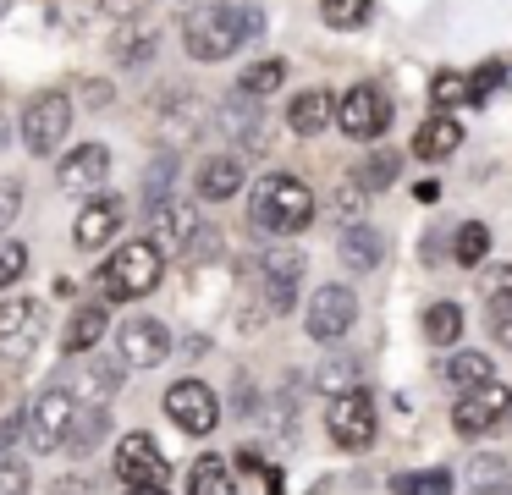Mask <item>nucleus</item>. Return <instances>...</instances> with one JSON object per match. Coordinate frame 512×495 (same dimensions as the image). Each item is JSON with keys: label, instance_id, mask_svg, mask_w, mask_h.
Listing matches in <instances>:
<instances>
[{"label": "nucleus", "instance_id": "nucleus-38", "mask_svg": "<svg viewBox=\"0 0 512 495\" xmlns=\"http://www.w3.org/2000/svg\"><path fill=\"white\" fill-rule=\"evenodd\" d=\"M23 270H28V248L23 242H6V248H0V292L23 281Z\"/></svg>", "mask_w": 512, "mask_h": 495}, {"label": "nucleus", "instance_id": "nucleus-50", "mask_svg": "<svg viewBox=\"0 0 512 495\" xmlns=\"http://www.w3.org/2000/svg\"><path fill=\"white\" fill-rule=\"evenodd\" d=\"M127 495H166V484H127Z\"/></svg>", "mask_w": 512, "mask_h": 495}, {"label": "nucleus", "instance_id": "nucleus-23", "mask_svg": "<svg viewBox=\"0 0 512 495\" xmlns=\"http://www.w3.org/2000/svg\"><path fill=\"white\" fill-rule=\"evenodd\" d=\"M221 127L232 132L237 143H259V105H254V94L237 88V94L221 105Z\"/></svg>", "mask_w": 512, "mask_h": 495}, {"label": "nucleus", "instance_id": "nucleus-34", "mask_svg": "<svg viewBox=\"0 0 512 495\" xmlns=\"http://www.w3.org/2000/svg\"><path fill=\"white\" fill-rule=\"evenodd\" d=\"M430 99L435 105H474V83H468V72H435Z\"/></svg>", "mask_w": 512, "mask_h": 495}, {"label": "nucleus", "instance_id": "nucleus-29", "mask_svg": "<svg viewBox=\"0 0 512 495\" xmlns=\"http://www.w3.org/2000/svg\"><path fill=\"white\" fill-rule=\"evenodd\" d=\"M369 0H320V17H325V28H336V33H353V28H364L369 22Z\"/></svg>", "mask_w": 512, "mask_h": 495}, {"label": "nucleus", "instance_id": "nucleus-7", "mask_svg": "<svg viewBox=\"0 0 512 495\" xmlns=\"http://www.w3.org/2000/svg\"><path fill=\"white\" fill-rule=\"evenodd\" d=\"M39 336H45V308L34 297H6L0 303V358L6 363L34 358Z\"/></svg>", "mask_w": 512, "mask_h": 495}, {"label": "nucleus", "instance_id": "nucleus-48", "mask_svg": "<svg viewBox=\"0 0 512 495\" xmlns=\"http://www.w3.org/2000/svg\"><path fill=\"white\" fill-rule=\"evenodd\" d=\"M50 495H89V479H61L50 484Z\"/></svg>", "mask_w": 512, "mask_h": 495}, {"label": "nucleus", "instance_id": "nucleus-41", "mask_svg": "<svg viewBox=\"0 0 512 495\" xmlns=\"http://www.w3.org/2000/svg\"><path fill=\"white\" fill-rule=\"evenodd\" d=\"M0 495H28V462L17 457L0 462Z\"/></svg>", "mask_w": 512, "mask_h": 495}, {"label": "nucleus", "instance_id": "nucleus-4", "mask_svg": "<svg viewBox=\"0 0 512 495\" xmlns=\"http://www.w3.org/2000/svg\"><path fill=\"white\" fill-rule=\"evenodd\" d=\"M72 424H78V402H72V391L50 385V391L28 407V435L23 440L45 457V451H56V446H67V440H72Z\"/></svg>", "mask_w": 512, "mask_h": 495}, {"label": "nucleus", "instance_id": "nucleus-30", "mask_svg": "<svg viewBox=\"0 0 512 495\" xmlns=\"http://www.w3.org/2000/svg\"><path fill=\"white\" fill-rule=\"evenodd\" d=\"M485 253H490L485 220H463V226H457V242H452V259L457 264H485Z\"/></svg>", "mask_w": 512, "mask_h": 495}, {"label": "nucleus", "instance_id": "nucleus-51", "mask_svg": "<svg viewBox=\"0 0 512 495\" xmlns=\"http://www.w3.org/2000/svg\"><path fill=\"white\" fill-rule=\"evenodd\" d=\"M474 495H512V484H479Z\"/></svg>", "mask_w": 512, "mask_h": 495}, {"label": "nucleus", "instance_id": "nucleus-25", "mask_svg": "<svg viewBox=\"0 0 512 495\" xmlns=\"http://www.w3.org/2000/svg\"><path fill=\"white\" fill-rule=\"evenodd\" d=\"M446 385H452V391H479V385H490V358L485 352H452V358H446Z\"/></svg>", "mask_w": 512, "mask_h": 495}, {"label": "nucleus", "instance_id": "nucleus-19", "mask_svg": "<svg viewBox=\"0 0 512 495\" xmlns=\"http://www.w3.org/2000/svg\"><path fill=\"white\" fill-rule=\"evenodd\" d=\"M232 193H243V160H237V154H210V160L199 165V198L226 204Z\"/></svg>", "mask_w": 512, "mask_h": 495}, {"label": "nucleus", "instance_id": "nucleus-22", "mask_svg": "<svg viewBox=\"0 0 512 495\" xmlns=\"http://www.w3.org/2000/svg\"><path fill=\"white\" fill-rule=\"evenodd\" d=\"M105 325H111V314H105V303H83L78 314H72V325H67V341H61V347H67L72 358H78V352H89L94 341L105 336Z\"/></svg>", "mask_w": 512, "mask_h": 495}, {"label": "nucleus", "instance_id": "nucleus-27", "mask_svg": "<svg viewBox=\"0 0 512 495\" xmlns=\"http://www.w3.org/2000/svg\"><path fill=\"white\" fill-rule=\"evenodd\" d=\"M457 336H463V308H457V303H430V308H424V341L452 347Z\"/></svg>", "mask_w": 512, "mask_h": 495}, {"label": "nucleus", "instance_id": "nucleus-20", "mask_svg": "<svg viewBox=\"0 0 512 495\" xmlns=\"http://www.w3.org/2000/svg\"><path fill=\"white\" fill-rule=\"evenodd\" d=\"M457 143H463V127H457V116H446V110H441V116H430L419 132H413V154H419V160H430V165L446 160Z\"/></svg>", "mask_w": 512, "mask_h": 495}, {"label": "nucleus", "instance_id": "nucleus-31", "mask_svg": "<svg viewBox=\"0 0 512 495\" xmlns=\"http://www.w3.org/2000/svg\"><path fill=\"white\" fill-rule=\"evenodd\" d=\"M397 495H452V473L446 468H424V473H397L391 479Z\"/></svg>", "mask_w": 512, "mask_h": 495}, {"label": "nucleus", "instance_id": "nucleus-15", "mask_svg": "<svg viewBox=\"0 0 512 495\" xmlns=\"http://www.w3.org/2000/svg\"><path fill=\"white\" fill-rule=\"evenodd\" d=\"M105 176H111V149H105V143H78V149L56 165L61 193H94Z\"/></svg>", "mask_w": 512, "mask_h": 495}, {"label": "nucleus", "instance_id": "nucleus-45", "mask_svg": "<svg viewBox=\"0 0 512 495\" xmlns=\"http://www.w3.org/2000/svg\"><path fill=\"white\" fill-rule=\"evenodd\" d=\"M144 6H149V0H100V11H105V17H122V22H133Z\"/></svg>", "mask_w": 512, "mask_h": 495}, {"label": "nucleus", "instance_id": "nucleus-46", "mask_svg": "<svg viewBox=\"0 0 512 495\" xmlns=\"http://www.w3.org/2000/svg\"><path fill=\"white\" fill-rule=\"evenodd\" d=\"M17 435H28V418H0V451L12 446Z\"/></svg>", "mask_w": 512, "mask_h": 495}, {"label": "nucleus", "instance_id": "nucleus-24", "mask_svg": "<svg viewBox=\"0 0 512 495\" xmlns=\"http://www.w3.org/2000/svg\"><path fill=\"white\" fill-rule=\"evenodd\" d=\"M397 171H402V154L397 149H369V160L358 165L353 182L364 187V198H369V193H386V187L397 182Z\"/></svg>", "mask_w": 512, "mask_h": 495}, {"label": "nucleus", "instance_id": "nucleus-18", "mask_svg": "<svg viewBox=\"0 0 512 495\" xmlns=\"http://www.w3.org/2000/svg\"><path fill=\"white\" fill-rule=\"evenodd\" d=\"M331 116H336V99L325 94V88H303L287 105V127L298 132V138H320V132L331 127Z\"/></svg>", "mask_w": 512, "mask_h": 495}, {"label": "nucleus", "instance_id": "nucleus-11", "mask_svg": "<svg viewBox=\"0 0 512 495\" xmlns=\"http://www.w3.org/2000/svg\"><path fill=\"white\" fill-rule=\"evenodd\" d=\"M259 281H265V303L276 308V314H287V308L298 303L303 253L292 248V242H270V248L259 253Z\"/></svg>", "mask_w": 512, "mask_h": 495}, {"label": "nucleus", "instance_id": "nucleus-12", "mask_svg": "<svg viewBox=\"0 0 512 495\" xmlns=\"http://www.w3.org/2000/svg\"><path fill=\"white\" fill-rule=\"evenodd\" d=\"M512 418V391L507 385H479V391H468L463 402H457V413H452V429L457 435H490L496 424H507Z\"/></svg>", "mask_w": 512, "mask_h": 495}, {"label": "nucleus", "instance_id": "nucleus-21", "mask_svg": "<svg viewBox=\"0 0 512 495\" xmlns=\"http://www.w3.org/2000/svg\"><path fill=\"white\" fill-rule=\"evenodd\" d=\"M336 253H342L347 270L369 275L380 259H386V237H380L375 226H347V231H342V248H336Z\"/></svg>", "mask_w": 512, "mask_h": 495}, {"label": "nucleus", "instance_id": "nucleus-6", "mask_svg": "<svg viewBox=\"0 0 512 495\" xmlns=\"http://www.w3.org/2000/svg\"><path fill=\"white\" fill-rule=\"evenodd\" d=\"M67 127H72V99L67 94H34L23 110V143L34 154H56L61 143H67Z\"/></svg>", "mask_w": 512, "mask_h": 495}, {"label": "nucleus", "instance_id": "nucleus-47", "mask_svg": "<svg viewBox=\"0 0 512 495\" xmlns=\"http://www.w3.org/2000/svg\"><path fill=\"white\" fill-rule=\"evenodd\" d=\"M83 99H94L89 110H105V105H111V88H105V83H83Z\"/></svg>", "mask_w": 512, "mask_h": 495}, {"label": "nucleus", "instance_id": "nucleus-9", "mask_svg": "<svg viewBox=\"0 0 512 495\" xmlns=\"http://www.w3.org/2000/svg\"><path fill=\"white\" fill-rule=\"evenodd\" d=\"M166 413H171V424H177L182 435H210V429L221 424V396H215L204 380H177L166 391Z\"/></svg>", "mask_w": 512, "mask_h": 495}, {"label": "nucleus", "instance_id": "nucleus-13", "mask_svg": "<svg viewBox=\"0 0 512 495\" xmlns=\"http://www.w3.org/2000/svg\"><path fill=\"white\" fill-rule=\"evenodd\" d=\"M358 319V297L353 286H320L309 297V336L314 341H342Z\"/></svg>", "mask_w": 512, "mask_h": 495}, {"label": "nucleus", "instance_id": "nucleus-40", "mask_svg": "<svg viewBox=\"0 0 512 495\" xmlns=\"http://www.w3.org/2000/svg\"><path fill=\"white\" fill-rule=\"evenodd\" d=\"M116 380H122L116 369H78V385L94 396V402H100V396H111V391H116Z\"/></svg>", "mask_w": 512, "mask_h": 495}, {"label": "nucleus", "instance_id": "nucleus-16", "mask_svg": "<svg viewBox=\"0 0 512 495\" xmlns=\"http://www.w3.org/2000/svg\"><path fill=\"white\" fill-rule=\"evenodd\" d=\"M116 341H122V363H127V369H155V363L171 352V330L160 325V319H127Z\"/></svg>", "mask_w": 512, "mask_h": 495}, {"label": "nucleus", "instance_id": "nucleus-26", "mask_svg": "<svg viewBox=\"0 0 512 495\" xmlns=\"http://www.w3.org/2000/svg\"><path fill=\"white\" fill-rule=\"evenodd\" d=\"M188 495H237V479L221 457H199L188 473Z\"/></svg>", "mask_w": 512, "mask_h": 495}, {"label": "nucleus", "instance_id": "nucleus-36", "mask_svg": "<svg viewBox=\"0 0 512 495\" xmlns=\"http://www.w3.org/2000/svg\"><path fill=\"white\" fill-rule=\"evenodd\" d=\"M105 435V407H78V424H72V446L89 451Z\"/></svg>", "mask_w": 512, "mask_h": 495}, {"label": "nucleus", "instance_id": "nucleus-52", "mask_svg": "<svg viewBox=\"0 0 512 495\" xmlns=\"http://www.w3.org/2000/svg\"><path fill=\"white\" fill-rule=\"evenodd\" d=\"M6 6H12V0H0V17H6Z\"/></svg>", "mask_w": 512, "mask_h": 495}, {"label": "nucleus", "instance_id": "nucleus-44", "mask_svg": "<svg viewBox=\"0 0 512 495\" xmlns=\"http://www.w3.org/2000/svg\"><path fill=\"white\" fill-rule=\"evenodd\" d=\"M490 336L496 347H512V308H490Z\"/></svg>", "mask_w": 512, "mask_h": 495}, {"label": "nucleus", "instance_id": "nucleus-17", "mask_svg": "<svg viewBox=\"0 0 512 495\" xmlns=\"http://www.w3.org/2000/svg\"><path fill=\"white\" fill-rule=\"evenodd\" d=\"M116 473H122L127 484H166V457H160V446L144 429H133V435H122V446H116Z\"/></svg>", "mask_w": 512, "mask_h": 495}, {"label": "nucleus", "instance_id": "nucleus-32", "mask_svg": "<svg viewBox=\"0 0 512 495\" xmlns=\"http://www.w3.org/2000/svg\"><path fill=\"white\" fill-rule=\"evenodd\" d=\"M287 83V61H254L248 66L243 77H237V88H243V94H276V88Z\"/></svg>", "mask_w": 512, "mask_h": 495}, {"label": "nucleus", "instance_id": "nucleus-33", "mask_svg": "<svg viewBox=\"0 0 512 495\" xmlns=\"http://www.w3.org/2000/svg\"><path fill=\"white\" fill-rule=\"evenodd\" d=\"M314 385H320L325 396H347V391H364V385H358V363H353V358H331V363H325L320 374H314Z\"/></svg>", "mask_w": 512, "mask_h": 495}, {"label": "nucleus", "instance_id": "nucleus-42", "mask_svg": "<svg viewBox=\"0 0 512 495\" xmlns=\"http://www.w3.org/2000/svg\"><path fill=\"white\" fill-rule=\"evenodd\" d=\"M17 209H23V182H0V231L17 220Z\"/></svg>", "mask_w": 512, "mask_h": 495}, {"label": "nucleus", "instance_id": "nucleus-49", "mask_svg": "<svg viewBox=\"0 0 512 495\" xmlns=\"http://www.w3.org/2000/svg\"><path fill=\"white\" fill-rule=\"evenodd\" d=\"M413 198H419V204H435V198H441V182H419V187H413Z\"/></svg>", "mask_w": 512, "mask_h": 495}, {"label": "nucleus", "instance_id": "nucleus-37", "mask_svg": "<svg viewBox=\"0 0 512 495\" xmlns=\"http://www.w3.org/2000/svg\"><path fill=\"white\" fill-rule=\"evenodd\" d=\"M116 55H122V66H144L149 55H155V33H122V39H116Z\"/></svg>", "mask_w": 512, "mask_h": 495}, {"label": "nucleus", "instance_id": "nucleus-1", "mask_svg": "<svg viewBox=\"0 0 512 495\" xmlns=\"http://www.w3.org/2000/svg\"><path fill=\"white\" fill-rule=\"evenodd\" d=\"M265 33V11L259 6H193L188 22H182V44H188L193 61H226L232 50H243L248 39Z\"/></svg>", "mask_w": 512, "mask_h": 495}, {"label": "nucleus", "instance_id": "nucleus-8", "mask_svg": "<svg viewBox=\"0 0 512 495\" xmlns=\"http://www.w3.org/2000/svg\"><path fill=\"white\" fill-rule=\"evenodd\" d=\"M336 121H342L347 138L375 143L380 132L391 127V99L380 94L375 83H358V88H347V94H342V105H336Z\"/></svg>", "mask_w": 512, "mask_h": 495}, {"label": "nucleus", "instance_id": "nucleus-14", "mask_svg": "<svg viewBox=\"0 0 512 495\" xmlns=\"http://www.w3.org/2000/svg\"><path fill=\"white\" fill-rule=\"evenodd\" d=\"M122 198H111V193H94L89 204L78 209V226H72V242H78L83 253H100L111 237H122Z\"/></svg>", "mask_w": 512, "mask_h": 495}, {"label": "nucleus", "instance_id": "nucleus-5", "mask_svg": "<svg viewBox=\"0 0 512 495\" xmlns=\"http://www.w3.org/2000/svg\"><path fill=\"white\" fill-rule=\"evenodd\" d=\"M199 237H215V231H204L199 204H188V198H166L160 209H149V242H155L160 253H193Z\"/></svg>", "mask_w": 512, "mask_h": 495}, {"label": "nucleus", "instance_id": "nucleus-43", "mask_svg": "<svg viewBox=\"0 0 512 495\" xmlns=\"http://www.w3.org/2000/svg\"><path fill=\"white\" fill-rule=\"evenodd\" d=\"M479 484H507V462H501V457H479L474 462V490H479Z\"/></svg>", "mask_w": 512, "mask_h": 495}, {"label": "nucleus", "instance_id": "nucleus-3", "mask_svg": "<svg viewBox=\"0 0 512 495\" xmlns=\"http://www.w3.org/2000/svg\"><path fill=\"white\" fill-rule=\"evenodd\" d=\"M160 270H166V253L149 237H138V242H122V248L105 259L100 286H105L111 303H133V297H149L160 286Z\"/></svg>", "mask_w": 512, "mask_h": 495}, {"label": "nucleus", "instance_id": "nucleus-10", "mask_svg": "<svg viewBox=\"0 0 512 495\" xmlns=\"http://www.w3.org/2000/svg\"><path fill=\"white\" fill-rule=\"evenodd\" d=\"M325 429H331V440L342 451H364L369 440H375V402H369V391L331 396V407H325Z\"/></svg>", "mask_w": 512, "mask_h": 495}, {"label": "nucleus", "instance_id": "nucleus-35", "mask_svg": "<svg viewBox=\"0 0 512 495\" xmlns=\"http://www.w3.org/2000/svg\"><path fill=\"white\" fill-rule=\"evenodd\" d=\"M479 292H485L490 308H512V264H496V270H485Z\"/></svg>", "mask_w": 512, "mask_h": 495}, {"label": "nucleus", "instance_id": "nucleus-39", "mask_svg": "<svg viewBox=\"0 0 512 495\" xmlns=\"http://www.w3.org/2000/svg\"><path fill=\"white\" fill-rule=\"evenodd\" d=\"M468 83H474V105H490V94H496L501 83H507V72H501L496 61L479 66V72H468Z\"/></svg>", "mask_w": 512, "mask_h": 495}, {"label": "nucleus", "instance_id": "nucleus-28", "mask_svg": "<svg viewBox=\"0 0 512 495\" xmlns=\"http://www.w3.org/2000/svg\"><path fill=\"white\" fill-rule=\"evenodd\" d=\"M171 182H177V154L160 149L155 160H149V171H144V198H149V209H160V204L171 198Z\"/></svg>", "mask_w": 512, "mask_h": 495}, {"label": "nucleus", "instance_id": "nucleus-2", "mask_svg": "<svg viewBox=\"0 0 512 495\" xmlns=\"http://www.w3.org/2000/svg\"><path fill=\"white\" fill-rule=\"evenodd\" d=\"M248 215H254V226L270 231V237H292V231H303L314 220V193L298 176L270 171L265 182L248 193Z\"/></svg>", "mask_w": 512, "mask_h": 495}]
</instances>
